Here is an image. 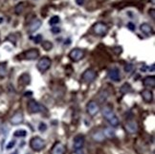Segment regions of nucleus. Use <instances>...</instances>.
I'll return each instance as SVG.
<instances>
[{"label":"nucleus","instance_id":"obj_1","mask_svg":"<svg viewBox=\"0 0 155 154\" xmlns=\"http://www.w3.org/2000/svg\"><path fill=\"white\" fill-rule=\"evenodd\" d=\"M102 113L103 118H104V119L106 120L112 126L119 125L120 122H119L118 117L116 116V114L113 112V110L111 109L110 106H108V105L103 106L102 108Z\"/></svg>","mask_w":155,"mask_h":154},{"label":"nucleus","instance_id":"obj_2","mask_svg":"<svg viewBox=\"0 0 155 154\" xmlns=\"http://www.w3.org/2000/svg\"><path fill=\"white\" fill-rule=\"evenodd\" d=\"M92 31H93L94 35H98V37H103L107 34L108 27L103 22H97L92 27Z\"/></svg>","mask_w":155,"mask_h":154},{"label":"nucleus","instance_id":"obj_3","mask_svg":"<svg viewBox=\"0 0 155 154\" xmlns=\"http://www.w3.org/2000/svg\"><path fill=\"white\" fill-rule=\"evenodd\" d=\"M30 147L33 150L40 151L45 147V142L39 136L33 137L31 141H30Z\"/></svg>","mask_w":155,"mask_h":154},{"label":"nucleus","instance_id":"obj_4","mask_svg":"<svg viewBox=\"0 0 155 154\" xmlns=\"http://www.w3.org/2000/svg\"><path fill=\"white\" fill-rule=\"evenodd\" d=\"M51 63H52V61H51L50 57H43L39 60V62H37V68L40 73H44L51 67Z\"/></svg>","mask_w":155,"mask_h":154},{"label":"nucleus","instance_id":"obj_5","mask_svg":"<svg viewBox=\"0 0 155 154\" xmlns=\"http://www.w3.org/2000/svg\"><path fill=\"white\" fill-rule=\"evenodd\" d=\"M27 108H28L29 113L36 114V113H39V112L43 111L44 107L35 100H31L28 101V103H27Z\"/></svg>","mask_w":155,"mask_h":154},{"label":"nucleus","instance_id":"obj_6","mask_svg":"<svg viewBox=\"0 0 155 154\" xmlns=\"http://www.w3.org/2000/svg\"><path fill=\"white\" fill-rule=\"evenodd\" d=\"M97 79V73L93 69H87L85 70L81 75V79L86 82V83H92L93 81H96Z\"/></svg>","mask_w":155,"mask_h":154},{"label":"nucleus","instance_id":"obj_7","mask_svg":"<svg viewBox=\"0 0 155 154\" xmlns=\"http://www.w3.org/2000/svg\"><path fill=\"white\" fill-rule=\"evenodd\" d=\"M84 57V51L80 48H74L70 51L69 59L74 62H78Z\"/></svg>","mask_w":155,"mask_h":154},{"label":"nucleus","instance_id":"obj_8","mask_svg":"<svg viewBox=\"0 0 155 154\" xmlns=\"http://www.w3.org/2000/svg\"><path fill=\"white\" fill-rule=\"evenodd\" d=\"M86 111L89 114V116L94 117L95 115L98 114V112L100 111V106L99 103H96L95 101H90L86 105Z\"/></svg>","mask_w":155,"mask_h":154},{"label":"nucleus","instance_id":"obj_9","mask_svg":"<svg viewBox=\"0 0 155 154\" xmlns=\"http://www.w3.org/2000/svg\"><path fill=\"white\" fill-rule=\"evenodd\" d=\"M23 57H24V59H27V60L37 59V57H39V51L37 50V49H36V48L30 49V50L24 52Z\"/></svg>","mask_w":155,"mask_h":154},{"label":"nucleus","instance_id":"obj_10","mask_svg":"<svg viewBox=\"0 0 155 154\" xmlns=\"http://www.w3.org/2000/svg\"><path fill=\"white\" fill-rule=\"evenodd\" d=\"M23 120H24V116H23L22 111H17V112H15V113L12 116V118H11V120H10V122H11L12 125H19V123H22Z\"/></svg>","mask_w":155,"mask_h":154},{"label":"nucleus","instance_id":"obj_11","mask_svg":"<svg viewBox=\"0 0 155 154\" xmlns=\"http://www.w3.org/2000/svg\"><path fill=\"white\" fill-rule=\"evenodd\" d=\"M107 78L112 81H120L121 76H120V71L118 68H112V69L108 71Z\"/></svg>","mask_w":155,"mask_h":154},{"label":"nucleus","instance_id":"obj_12","mask_svg":"<svg viewBox=\"0 0 155 154\" xmlns=\"http://www.w3.org/2000/svg\"><path fill=\"white\" fill-rule=\"evenodd\" d=\"M41 24H42V21L40 20V19H37V18L34 19V20L29 24V27H28V31L30 34L37 31V30L41 27Z\"/></svg>","mask_w":155,"mask_h":154},{"label":"nucleus","instance_id":"obj_13","mask_svg":"<svg viewBox=\"0 0 155 154\" xmlns=\"http://www.w3.org/2000/svg\"><path fill=\"white\" fill-rule=\"evenodd\" d=\"M126 131L130 134H134L138 131V123L135 121H127L126 123Z\"/></svg>","mask_w":155,"mask_h":154},{"label":"nucleus","instance_id":"obj_14","mask_svg":"<svg viewBox=\"0 0 155 154\" xmlns=\"http://www.w3.org/2000/svg\"><path fill=\"white\" fill-rule=\"evenodd\" d=\"M84 136L83 135H77L75 137L74 139V148L76 150H78V149H81L84 145Z\"/></svg>","mask_w":155,"mask_h":154},{"label":"nucleus","instance_id":"obj_15","mask_svg":"<svg viewBox=\"0 0 155 154\" xmlns=\"http://www.w3.org/2000/svg\"><path fill=\"white\" fill-rule=\"evenodd\" d=\"M66 148L61 143H57L51 150V154H64Z\"/></svg>","mask_w":155,"mask_h":154},{"label":"nucleus","instance_id":"obj_16","mask_svg":"<svg viewBox=\"0 0 155 154\" xmlns=\"http://www.w3.org/2000/svg\"><path fill=\"white\" fill-rule=\"evenodd\" d=\"M91 137H92V139H93V141L97 142V143H102L105 140V137L103 135L102 131H100V130H95L93 133H92Z\"/></svg>","mask_w":155,"mask_h":154},{"label":"nucleus","instance_id":"obj_17","mask_svg":"<svg viewBox=\"0 0 155 154\" xmlns=\"http://www.w3.org/2000/svg\"><path fill=\"white\" fill-rule=\"evenodd\" d=\"M140 30L143 34H145L146 35H148V37H150V35H153V29H152V27L148 23H143L142 25L140 26Z\"/></svg>","mask_w":155,"mask_h":154},{"label":"nucleus","instance_id":"obj_18","mask_svg":"<svg viewBox=\"0 0 155 154\" xmlns=\"http://www.w3.org/2000/svg\"><path fill=\"white\" fill-rule=\"evenodd\" d=\"M30 82H31V76L28 73H23L18 79V83L22 85V86H26Z\"/></svg>","mask_w":155,"mask_h":154},{"label":"nucleus","instance_id":"obj_19","mask_svg":"<svg viewBox=\"0 0 155 154\" xmlns=\"http://www.w3.org/2000/svg\"><path fill=\"white\" fill-rule=\"evenodd\" d=\"M142 97L144 99V101L146 103H151L152 101V99H153V95H152V91L149 89H145L143 90L142 93H141Z\"/></svg>","mask_w":155,"mask_h":154},{"label":"nucleus","instance_id":"obj_20","mask_svg":"<svg viewBox=\"0 0 155 154\" xmlns=\"http://www.w3.org/2000/svg\"><path fill=\"white\" fill-rule=\"evenodd\" d=\"M143 83L146 87H152L155 86V77L154 76H148L143 79Z\"/></svg>","mask_w":155,"mask_h":154},{"label":"nucleus","instance_id":"obj_21","mask_svg":"<svg viewBox=\"0 0 155 154\" xmlns=\"http://www.w3.org/2000/svg\"><path fill=\"white\" fill-rule=\"evenodd\" d=\"M102 133L105 138H108V139H112L115 137V131H114L111 127H104Z\"/></svg>","mask_w":155,"mask_h":154},{"label":"nucleus","instance_id":"obj_22","mask_svg":"<svg viewBox=\"0 0 155 154\" xmlns=\"http://www.w3.org/2000/svg\"><path fill=\"white\" fill-rule=\"evenodd\" d=\"M41 45H42V48L44 49L45 51H47V52H48V51H51L52 49H53V47H54L53 43H52L51 41H48V40L42 41Z\"/></svg>","mask_w":155,"mask_h":154},{"label":"nucleus","instance_id":"obj_23","mask_svg":"<svg viewBox=\"0 0 155 154\" xmlns=\"http://www.w3.org/2000/svg\"><path fill=\"white\" fill-rule=\"evenodd\" d=\"M24 9H25V4L21 2V3H18V4L15 6V12L16 15H20V13H22V12L24 11Z\"/></svg>","mask_w":155,"mask_h":154},{"label":"nucleus","instance_id":"obj_24","mask_svg":"<svg viewBox=\"0 0 155 154\" xmlns=\"http://www.w3.org/2000/svg\"><path fill=\"white\" fill-rule=\"evenodd\" d=\"M120 91H121L123 94H126L131 91V86H130L129 83H124V85H122V87L120 88Z\"/></svg>","mask_w":155,"mask_h":154},{"label":"nucleus","instance_id":"obj_25","mask_svg":"<svg viewBox=\"0 0 155 154\" xmlns=\"http://www.w3.org/2000/svg\"><path fill=\"white\" fill-rule=\"evenodd\" d=\"M59 21H61V18H59V16L54 15V16H52L51 19L49 20V24H50L51 26H55V25H57V24L59 23Z\"/></svg>","mask_w":155,"mask_h":154},{"label":"nucleus","instance_id":"obj_26","mask_svg":"<svg viewBox=\"0 0 155 154\" xmlns=\"http://www.w3.org/2000/svg\"><path fill=\"white\" fill-rule=\"evenodd\" d=\"M7 74V69H6V63H1L0 64V77H5Z\"/></svg>","mask_w":155,"mask_h":154},{"label":"nucleus","instance_id":"obj_27","mask_svg":"<svg viewBox=\"0 0 155 154\" xmlns=\"http://www.w3.org/2000/svg\"><path fill=\"white\" fill-rule=\"evenodd\" d=\"M26 135H27V132L24 130V129L16 130L15 133H13V136H15V137H25Z\"/></svg>","mask_w":155,"mask_h":154},{"label":"nucleus","instance_id":"obj_28","mask_svg":"<svg viewBox=\"0 0 155 154\" xmlns=\"http://www.w3.org/2000/svg\"><path fill=\"white\" fill-rule=\"evenodd\" d=\"M39 131H41V132L46 131V129H47V125H46L45 123H40L39 125Z\"/></svg>","mask_w":155,"mask_h":154},{"label":"nucleus","instance_id":"obj_29","mask_svg":"<svg viewBox=\"0 0 155 154\" xmlns=\"http://www.w3.org/2000/svg\"><path fill=\"white\" fill-rule=\"evenodd\" d=\"M132 70H133V65L130 64V63H128V64H126L124 66V71H126V73H130Z\"/></svg>","mask_w":155,"mask_h":154},{"label":"nucleus","instance_id":"obj_30","mask_svg":"<svg viewBox=\"0 0 155 154\" xmlns=\"http://www.w3.org/2000/svg\"><path fill=\"white\" fill-rule=\"evenodd\" d=\"M42 41V35H37L36 37L34 38V42L36 44H39Z\"/></svg>","mask_w":155,"mask_h":154},{"label":"nucleus","instance_id":"obj_31","mask_svg":"<svg viewBox=\"0 0 155 154\" xmlns=\"http://www.w3.org/2000/svg\"><path fill=\"white\" fill-rule=\"evenodd\" d=\"M127 28H128L130 31H135V24H133L132 22H129V23H127Z\"/></svg>","mask_w":155,"mask_h":154},{"label":"nucleus","instance_id":"obj_32","mask_svg":"<svg viewBox=\"0 0 155 154\" xmlns=\"http://www.w3.org/2000/svg\"><path fill=\"white\" fill-rule=\"evenodd\" d=\"M15 145V140H13V141H11L9 144L7 145V149H11V148H12Z\"/></svg>","mask_w":155,"mask_h":154},{"label":"nucleus","instance_id":"obj_33","mask_svg":"<svg viewBox=\"0 0 155 154\" xmlns=\"http://www.w3.org/2000/svg\"><path fill=\"white\" fill-rule=\"evenodd\" d=\"M149 15L151 16V18L153 19H155V10L154 9H151L150 11H149Z\"/></svg>","mask_w":155,"mask_h":154},{"label":"nucleus","instance_id":"obj_34","mask_svg":"<svg viewBox=\"0 0 155 154\" xmlns=\"http://www.w3.org/2000/svg\"><path fill=\"white\" fill-rule=\"evenodd\" d=\"M52 32H53V34H58V33H61V29L58 27H54V28H52Z\"/></svg>","mask_w":155,"mask_h":154},{"label":"nucleus","instance_id":"obj_35","mask_svg":"<svg viewBox=\"0 0 155 154\" xmlns=\"http://www.w3.org/2000/svg\"><path fill=\"white\" fill-rule=\"evenodd\" d=\"M76 3H77L78 6H82L84 4V0H76Z\"/></svg>","mask_w":155,"mask_h":154},{"label":"nucleus","instance_id":"obj_36","mask_svg":"<svg viewBox=\"0 0 155 154\" xmlns=\"http://www.w3.org/2000/svg\"><path fill=\"white\" fill-rule=\"evenodd\" d=\"M150 71H152V72L154 71V64H152V65H151V70H150Z\"/></svg>","mask_w":155,"mask_h":154},{"label":"nucleus","instance_id":"obj_37","mask_svg":"<svg viewBox=\"0 0 155 154\" xmlns=\"http://www.w3.org/2000/svg\"><path fill=\"white\" fill-rule=\"evenodd\" d=\"M12 154H18V152H17V151H15V152L12 153Z\"/></svg>","mask_w":155,"mask_h":154}]
</instances>
